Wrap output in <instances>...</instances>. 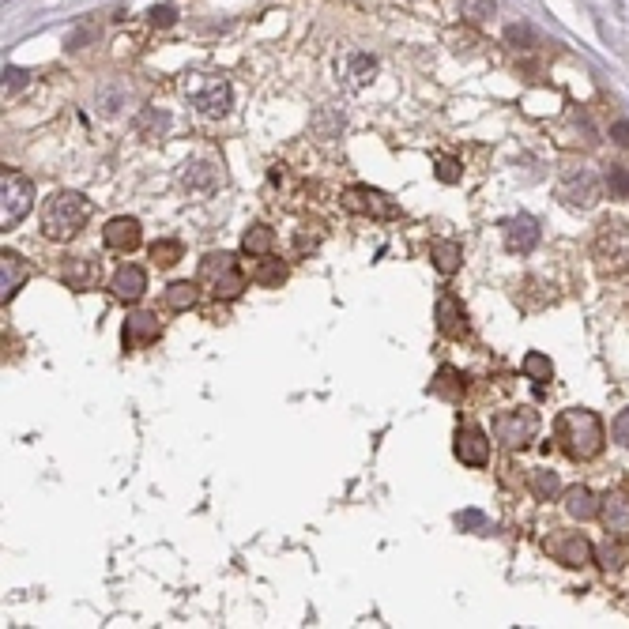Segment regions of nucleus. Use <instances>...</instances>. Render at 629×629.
Masks as SVG:
<instances>
[{"mask_svg":"<svg viewBox=\"0 0 629 629\" xmlns=\"http://www.w3.org/2000/svg\"><path fill=\"white\" fill-rule=\"evenodd\" d=\"M599 517L611 539L629 543V486H614L607 490V498L599 501Z\"/></svg>","mask_w":629,"mask_h":629,"instance_id":"nucleus-10","label":"nucleus"},{"mask_svg":"<svg viewBox=\"0 0 629 629\" xmlns=\"http://www.w3.org/2000/svg\"><path fill=\"white\" fill-rule=\"evenodd\" d=\"M343 208L355 211V215H370V219H396L400 215V204L388 200L381 189H370V185H347L343 189Z\"/></svg>","mask_w":629,"mask_h":629,"instance_id":"nucleus-8","label":"nucleus"},{"mask_svg":"<svg viewBox=\"0 0 629 629\" xmlns=\"http://www.w3.org/2000/svg\"><path fill=\"white\" fill-rule=\"evenodd\" d=\"M456 8H460V16L468 23H486L498 12V0H456Z\"/></svg>","mask_w":629,"mask_h":629,"instance_id":"nucleus-29","label":"nucleus"},{"mask_svg":"<svg viewBox=\"0 0 629 629\" xmlns=\"http://www.w3.org/2000/svg\"><path fill=\"white\" fill-rule=\"evenodd\" d=\"M430 257H434L437 272L441 275H452L460 268V245L456 242H445V238H434L430 242Z\"/></svg>","mask_w":629,"mask_h":629,"instance_id":"nucleus-25","label":"nucleus"},{"mask_svg":"<svg viewBox=\"0 0 629 629\" xmlns=\"http://www.w3.org/2000/svg\"><path fill=\"white\" fill-rule=\"evenodd\" d=\"M151 260L162 264V268H170V264H178L181 260V245L178 242H155L151 245Z\"/></svg>","mask_w":629,"mask_h":629,"instance_id":"nucleus-34","label":"nucleus"},{"mask_svg":"<svg viewBox=\"0 0 629 629\" xmlns=\"http://www.w3.org/2000/svg\"><path fill=\"white\" fill-rule=\"evenodd\" d=\"M377 76V61H373L370 53H351L347 57V87H366V83Z\"/></svg>","mask_w":629,"mask_h":629,"instance_id":"nucleus-23","label":"nucleus"},{"mask_svg":"<svg viewBox=\"0 0 629 629\" xmlns=\"http://www.w3.org/2000/svg\"><path fill=\"white\" fill-rule=\"evenodd\" d=\"M565 513L573 520H592L599 517V501L588 486H569L565 490Z\"/></svg>","mask_w":629,"mask_h":629,"instance_id":"nucleus-21","label":"nucleus"},{"mask_svg":"<svg viewBox=\"0 0 629 629\" xmlns=\"http://www.w3.org/2000/svg\"><path fill=\"white\" fill-rule=\"evenodd\" d=\"M102 279V260L95 257H72L65 264V283L72 291H95Z\"/></svg>","mask_w":629,"mask_h":629,"instance_id":"nucleus-18","label":"nucleus"},{"mask_svg":"<svg viewBox=\"0 0 629 629\" xmlns=\"http://www.w3.org/2000/svg\"><path fill=\"white\" fill-rule=\"evenodd\" d=\"M437 178L452 185V181H460V162L456 159H437Z\"/></svg>","mask_w":629,"mask_h":629,"instance_id":"nucleus-39","label":"nucleus"},{"mask_svg":"<svg viewBox=\"0 0 629 629\" xmlns=\"http://www.w3.org/2000/svg\"><path fill=\"white\" fill-rule=\"evenodd\" d=\"M611 136L618 140V144H626V147H629V121H618V125L611 129Z\"/></svg>","mask_w":629,"mask_h":629,"instance_id":"nucleus-42","label":"nucleus"},{"mask_svg":"<svg viewBox=\"0 0 629 629\" xmlns=\"http://www.w3.org/2000/svg\"><path fill=\"white\" fill-rule=\"evenodd\" d=\"M174 19H178V12H174L170 4H162V8H151V23H155V27H170Z\"/></svg>","mask_w":629,"mask_h":629,"instance_id":"nucleus-41","label":"nucleus"},{"mask_svg":"<svg viewBox=\"0 0 629 629\" xmlns=\"http://www.w3.org/2000/svg\"><path fill=\"white\" fill-rule=\"evenodd\" d=\"M272 245H275L272 226L253 223V226H249V230H245L242 249H245V253H249V257H268V253H272Z\"/></svg>","mask_w":629,"mask_h":629,"instance_id":"nucleus-24","label":"nucleus"},{"mask_svg":"<svg viewBox=\"0 0 629 629\" xmlns=\"http://www.w3.org/2000/svg\"><path fill=\"white\" fill-rule=\"evenodd\" d=\"M110 291L117 302H140L147 291V275L144 268H136V264H121L110 279Z\"/></svg>","mask_w":629,"mask_h":629,"instance_id":"nucleus-14","label":"nucleus"},{"mask_svg":"<svg viewBox=\"0 0 629 629\" xmlns=\"http://www.w3.org/2000/svg\"><path fill=\"white\" fill-rule=\"evenodd\" d=\"M34 208V185L31 178H23L19 170H8L0 174V226L12 230L27 219V211Z\"/></svg>","mask_w":629,"mask_h":629,"instance_id":"nucleus-6","label":"nucleus"},{"mask_svg":"<svg viewBox=\"0 0 629 629\" xmlns=\"http://www.w3.org/2000/svg\"><path fill=\"white\" fill-rule=\"evenodd\" d=\"M558 200H565L569 208H577V211L596 208L599 178L592 170H565L562 178H558Z\"/></svg>","mask_w":629,"mask_h":629,"instance_id":"nucleus-9","label":"nucleus"},{"mask_svg":"<svg viewBox=\"0 0 629 629\" xmlns=\"http://www.w3.org/2000/svg\"><path fill=\"white\" fill-rule=\"evenodd\" d=\"M592 257L603 275L629 272V223L626 219H603L592 238Z\"/></svg>","mask_w":629,"mask_h":629,"instance_id":"nucleus-3","label":"nucleus"},{"mask_svg":"<svg viewBox=\"0 0 629 629\" xmlns=\"http://www.w3.org/2000/svg\"><path fill=\"white\" fill-rule=\"evenodd\" d=\"M434 313H437V332H441V336H449V339L468 336V313H464L456 294H441Z\"/></svg>","mask_w":629,"mask_h":629,"instance_id":"nucleus-13","label":"nucleus"},{"mask_svg":"<svg viewBox=\"0 0 629 629\" xmlns=\"http://www.w3.org/2000/svg\"><path fill=\"white\" fill-rule=\"evenodd\" d=\"M166 306L174 309V313L193 309L196 306V283H174V287L166 291Z\"/></svg>","mask_w":629,"mask_h":629,"instance_id":"nucleus-31","label":"nucleus"},{"mask_svg":"<svg viewBox=\"0 0 629 629\" xmlns=\"http://www.w3.org/2000/svg\"><path fill=\"white\" fill-rule=\"evenodd\" d=\"M162 324L155 313H132L129 324H125V351L129 347H140V343H151V339H159Z\"/></svg>","mask_w":629,"mask_h":629,"instance_id":"nucleus-20","label":"nucleus"},{"mask_svg":"<svg viewBox=\"0 0 629 629\" xmlns=\"http://www.w3.org/2000/svg\"><path fill=\"white\" fill-rule=\"evenodd\" d=\"M524 373L532 377V381H550V373H554V366H550L547 355H539V351H532V355L524 358Z\"/></svg>","mask_w":629,"mask_h":629,"instance_id":"nucleus-33","label":"nucleus"},{"mask_svg":"<svg viewBox=\"0 0 629 629\" xmlns=\"http://www.w3.org/2000/svg\"><path fill=\"white\" fill-rule=\"evenodd\" d=\"M181 91H185V98L193 102L196 110L208 113V117H226L230 106H234V87L219 72H189L185 83H181Z\"/></svg>","mask_w":629,"mask_h":629,"instance_id":"nucleus-4","label":"nucleus"},{"mask_svg":"<svg viewBox=\"0 0 629 629\" xmlns=\"http://www.w3.org/2000/svg\"><path fill=\"white\" fill-rule=\"evenodd\" d=\"M505 245H509V253H532L539 245V223L532 215H513L505 223Z\"/></svg>","mask_w":629,"mask_h":629,"instance_id":"nucleus-15","label":"nucleus"},{"mask_svg":"<svg viewBox=\"0 0 629 629\" xmlns=\"http://www.w3.org/2000/svg\"><path fill=\"white\" fill-rule=\"evenodd\" d=\"M287 279V264L283 260H272V257H264L253 268V283H260V287H279Z\"/></svg>","mask_w":629,"mask_h":629,"instance_id":"nucleus-28","label":"nucleus"},{"mask_svg":"<svg viewBox=\"0 0 629 629\" xmlns=\"http://www.w3.org/2000/svg\"><path fill=\"white\" fill-rule=\"evenodd\" d=\"M550 550H554V558L565 565H588L592 562V554H596V547H592L581 532H569V535H562V539H554Z\"/></svg>","mask_w":629,"mask_h":629,"instance_id":"nucleus-19","label":"nucleus"},{"mask_svg":"<svg viewBox=\"0 0 629 629\" xmlns=\"http://www.w3.org/2000/svg\"><path fill=\"white\" fill-rule=\"evenodd\" d=\"M456 524H460V532H486V528H490V520H486L479 509H464V513H456Z\"/></svg>","mask_w":629,"mask_h":629,"instance_id":"nucleus-36","label":"nucleus"},{"mask_svg":"<svg viewBox=\"0 0 629 629\" xmlns=\"http://www.w3.org/2000/svg\"><path fill=\"white\" fill-rule=\"evenodd\" d=\"M539 434V415L532 407H513V411H498L494 415V437L505 449H528Z\"/></svg>","mask_w":629,"mask_h":629,"instance_id":"nucleus-7","label":"nucleus"},{"mask_svg":"<svg viewBox=\"0 0 629 629\" xmlns=\"http://www.w3.org/2000/svg\"><path fill=\"white\" fill-rule=\"evenodd\" d=\"M505 38H509V46H517V49H528L535 42V31L528 27V23H513L509 31H505Z\"/></svg>","mask_w":629,"mask_h":629,"instance_id":"nucleus-37","label":"nucleus"},{"mask_svg":"<svg viewBox=\"0 0 629 629\" xmlns=\"http://www.w3.org/2000/svg\"><path fill=\"white\" fill-rule=\"evenodd\" d=\"M607 189L618 200H629V170L626 166H607Z\"/></svg>","mask_w":629,"mask_h":629,"instance_id":"nucleus-32","label":"nucleus"},{"mask_svg":"<svg viewBox=\"0 0 629 629\" xmlns=\"http://www.w3.org/2000/svg\"><path fill=\"white\" fill-rule=\"evenodd\" d=\"M430 388H434L437 396H460V392H464V377H460V373L452 370V366H441V370H437V377L434 381H430Z\"/></svg>","mask_w":629,"mask_h":629,"instance_id":"nucleus-30","label":"nucleus"},{"mask_svg":"<svg viewBox=\"0 0 629 629\" xmlns=\"http://www.w3.org/2000/svg\"><path fill=\"white\" fill-rule=\"evenodd\" d=\"M181 185H185L189 193H196V196H208V193H215V189H219V170H215L211 162H204V159L185 162V166H181Z\"/></svg>","mask_w":629,"mask_h":629,"instance_id":"nucleus-16","label":"nucleus"},{"mask_svg":"<svg viewBox=\"0 0 629 629\" xmlns=\"http://www.w3.org/2000/svg\"><path fill=\"white\" fill-rule=\"evenodd\" d=\"M23 87H27V72L16 68V65L4 68V91H8V95H16V91H23Z\"/></svg>","mask_w":629,"mask_h":629,"instance_id":"nucleus-38","label":"nucleus"},{"mask_svg":"<svg viewBox=\"0 0 629 629\" xmlns=\"http://www.w3.org/2000/svg\"><path fill=\"white\" fill-rule=\"evenodd\" d=\"M91 219V200L83 193H53L42 208V234L49 242H72Z\"/></svg>","mask_w":629,"mask_h":629,"instance_id":"nucleus-2","label":"nucleus"},{"mask_svg":"<svg viewBox=\"0 0 629 629\" xmlns=\"http://www.w3.org/2000/svg\"><path fill=\"white\" fill-rule=\"evenodd\" d=\"M102 242H106V249H113V253H132V249H140L144 234H140V223H136V219L117 215V219H110L106 230H102Z\"/></svg>","mask_w":629,"mask_h":629,"instance_id":"nucleus-12","label":"nucleus"},{"mask_svg":"<svg viewBox=\"0 0 629 629\" xmlns=\"http://www.w3.org/2000/svg\"><path fill=\"white\" fill-rule=\"evenodd\" d=\"M528 486H532L535 498H543V501H550L554 494H562V479H558L554 471H547V468H532V471H528Z\"/></svg>","mask_w":629,"mask_h":629,"instance_id":"nucleus-26","label":"nucleus"},{"mask_svg":"<svg viewBox=\"0 0 629 629\" xmlns=\"http://www.w3.org/2000/svg\"><path fill=\"white\" fill-rule=\"evenodd\" d=\"M599 562H603V569H622V562H626V558H622V547H618V539H611V535H607V543H603V547H599Z\"/></svg>","mask_w":629,"mask_h":629,"instance_id":"nucleus-35","label":"nucleus"},{"mask_svg":"<svg viewBox=\"0 0 629 629\" xmlns=\"http://www.w3.org/2000/svg\"><path fill=\"white\" fill-rule=\"evenodd\" d=\"M125 102H129V87L125 83H106L98 91V110L106 113V117H117V113L125 110Z\"/></svg>","mask_w":629,"mask_h":629,"instance_id":"nucleus-27","label":"nucleus"},{"mask_svg":"<svg viewBox=\"0 0 629 629\" xmlns=\"http://www.w3.org/2000/svg\"><path fill=\"white\" fill-rule=\"evenodd\" d=\"M614 441H618L622 449H629V411H622V415L614 419Z\"/></svg>","mask_w":629,"mask_h":629,"instance_id":"nucleus-40","label":"nucleus"},{"mask_svg":"<svg viewBox=\"0 0 629 629\" xmlns=\"http://www.w3.org/2000/svg\"><path fill=\"white\" fill-rule=\"evenodd\" d=\"M166 129H170V113H166V110L147 106V110L136 117V132H140V140H147V144L162 140V136H166Z\"/></svg>","mask_w":629,"mask_h":629,"instance_id":"nucleus-22","label":"nucleus"},{"mask_svg":"<svg viewBox=\"0 0 629 629\" xmlns=\"http://www.w3.org/2000/svg\"><path fill=\"white\" fill-rule=\"evenodd\" d=\"M27 275H31V268H27V260L16 257V253H0V302H8V298H16V291L27 283Z\"/></svg>","mask_w":629,"mask_h":629,"instance_id":"nucleus-17","label":"nucleus"},{"mask_svg":"<svg viewBox=\"0 0 629 629\" xmlns=\"http://www.w3.org/2000/svg\"><path fill=\"white\" fill-rule=\"evenodd\" d=\"M456 460L468 468H486L490 464V437L483 426H460L456 430Z\"/></svg>","mask_w":629,"mask_h":629,"instance_id":"nucleus-11","label":"nucleus"},{"mask_svg":"<svg viewBox=\"0 0 629 629\" xmlns=\"http://www.w3.org/2000/svg\"><path fill=\"white\" fill-rule=\"evenodd\" d=\"M554 437L569 460H596L603 452V441H607V430L599 422L596 411H584V407H569L558 415L554 422Z\"/></svg>","mask_w":629,"mask_h":629,"instance_id":"nucleus-1","label":"nucleus"},{"mask_svg":"<svg viewBox=\"0 0 629 629\" xmlns=\"http://www.w3.org/2000/svg\"><path fill=\"white\" fill-rule=\"evenodd\" d=\"M200 283H204L215 298L234 302V298L245 291V272L230 253H208V257L200 260Z\"/></svg>","mask_w":629,"mask_h":629,"instance_id":"nucleus-5","label":"nucleus"}]
</instances>
